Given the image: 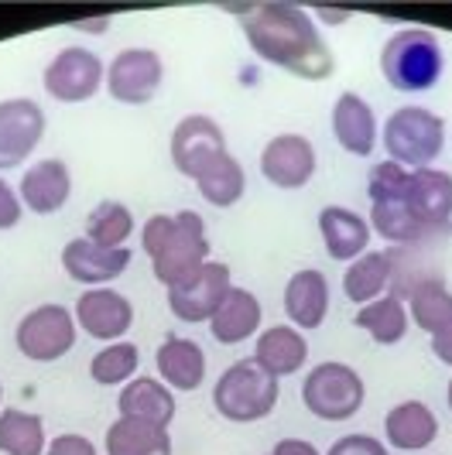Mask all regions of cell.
I'll list each match as a JSON object with an SVG mask.
<instances>
[{
    "label": "cell",
    "instance_id": "1",
    "mask_svg": "<svg viewBox=\"0 0 452 455\" xmlns=\"http://www.w3.org/2000/svg\"><path fill=\"white\" fill-rule=\"evenodd\" d=\"M233 14L240 18L250 52L257 59H264L268 66L285 68L302 79L333 76V68H336L333 52L326 45V38L319 35L309 11H302L298 4L268 0V4L233 7Z\"/></svg>",
    "mask_w": 452,
    "mask_h": 455
},
{
    "label": "cell",
    "instance_id": "2",
    "mask_svg": "<svg viewBox=\"0 0 452 455\" xmlns=\"http://www.w3.org/2000/svg\"><path fill=\"white\" fill-rule=\"evenodd\" d=\"M446 72V52L429 28H398L381 45V76L398 92H429Z\"/></svg>",
    "mask_w": 452,
    "mask_h": 455
},
{
    "label": "cell",
    "instance_id": "3",
    "mask_svg": "<svg viewBox=\"0 0 452 455\" xmlns=\"http://www.w3.org/2000/svg\"><path fill=\"white\" fill-rule=\"evenodd\" d=\"M381 144L387 161H398L401 168H432V161L442 155L446 144V120L429 107H398L384 120Z\"/></svg>",
    "mask_w": 452,
    "mask_h": 455
},
{
    "label": "cell",
    "instance_id": "4",
    "mask_svg": "<svg viewBox=\"0 0 452 455\" xmlns=\"http://www.w3.org/2000/svg\"><path fill=\"white\" fill-rule=\"evenodd\" d=\"M213 404L226 421H237V425L261 421L278 404V377H271L254 356L237 360L220 373L213 387Z\"/></svg>",
    "mask_w": 452,
    "mask_h": 455
},
{
    "label": "cell",
    "instance_id": "5",
    "mask_svg": "<svg viewBox=\"0 0 452 455\" xmlns=\"http://www.w3.org/2000/svg\"><path fill=\"white\" fill-rule=\"evenodd\" d=\"M367 384L350 363L326 360L309 370L302 384V404L316 414L319 421H346L363 408Z\"/></svg>",
    "mask_w": 452,
    "mask_h": 455
},
{
    "label": "cell",
    "instance_id": "6",
    "mask_svg": "<svg viewBox=\"0 0 452 455\" xmlns=\"http://www.w3.org/2000/svg\"><path fill=\"white\" fill-rule=\"evenodd\" d=\"M209 260V236H206V223L199 212L182 209L175 212V227L168 233V240L161 243V251L151 257V267L165 288L179 284L182 277L199 271Z\"/></svg>",
    "mask_w": 452,
    "mask_h": 455
},
{
    "label": "cell",
    "instance_id": "7",
    "mask_svg": "<svg viewBox=\"0 0 452 455\" xmlns=\"http://www.w3.org/2000/svg\"><path fill=\"white\" fill-rule=\"evenodd\" d=\"M401 203L415 216V223L429 233V240L446 236L452 229V175L442 168L408 172Z\"/></svg>",
    "mask_w": 452,
    "mask_h": 455
},
{
    "label": "cell",
    "instance_id": "8",
    "mask_svg": "<svg viewBox=\"0 0 452 455\" xmlns=\"http://www.w3.org/2000/svg\"><path fill=\"white\" fill-rule=\"evenodd\" d=\"M168 151H172V164H175V172L196 182L213 161L226 155L223 127L206 114L182 116L179 124H175V131H172Z\"/></svg>",
    "mask_w": 452,
    "mask_h": 455
},
{
    "label": "cell",
    "instance_id": "9",
    "mask_svg": "<svg viewBox=\"0 0 452 455\" xmlns=\"http://www.w3.org/2000/svg\"><path fill=\"white\" fill-rule=\"evenodd\" d=\"M230 288H233L230 267L220 260H206L199 271H192L168 288V308L182 322H209Z\"/></svg>",
    "mask_w": 452,
    "mask_h": 455
},
{
    "label": "cell",
    "instance_id": "10",
    "mask_svg": "<svg viewBox=\"0 0 452 455\" xmlns=\"http://www.w3.org/2000/svg\"><path fill=\"white\" fill-rule=\"evenodd\" d=\"M76 346V322L62 305H38L18 325V349L28 360L52 363Z\"/></svg>",
    "mask_w": 452,
    "mask_h": 455
},
{
    "label": "cell",
    "instance_id": "11",
    "mask_svg": "<svg viewBox=\"0 0 452 455\" xmlns=\"http://www.w3.org/2000/svg\"><path fill=\"white\" fill-rule=\"evenodd\" d=\"M161 76H165V66H161V55L155 48H124L113 55L110 68H107V90L117 103L141 107V103L155 100Z\"/></svg>",
    "mask_w": 452,
    "mask_h": 455
},
{
    "label": "cell",
    "instance_id": "12",
    "mask_svg": "<svg viewBox=\"0 0 452 455\" xmlns=\"http://www.w3.org/2000/svg\"><path fill=\"white\" fill-rule=\"evenodd\" d=\"M42 83H45L48 96L59 103H83L103 86V62L90 48L69 45L48 62Z\"/></svg>",
    "mask_w": 452,
    "mask_h": 455
},
{
    "label": "cell",
    "instance_id": "13",
    "mask_svg": "<svg viewBox=\"0 0 452 455\" xmlns=\"http://www.w3.org/2000/svg\"><path fill=\"white\" fill-rule=\"evenodd\" d=\"M316 168H319L316 148H312L309 137L302 134H278L261 151V175L274 188H285V192L305 188V185L312 182Z\"/></svg>",
    "mask_w": 452,
    "mask_h": 455
},
{
    "label": "cell",
    "instance_id": "14",
    "mask_svg": "<svg viewBox=\"0 0 452 455\" xmlns=\"http://www.w3.org/2000/svg\"><path fill=\"white\" fill-rule=\"evenodd\" d=\"M45 134V110L35 100H4L0 103V172L31 158Z\"/></svg>",
    "mask_w": 452,
    "mask_h": 455
},
{
    "label": "cell",
    "instance_id": "15",
    "mask_svg": "<svg viewBox=\"0 0 452 455\" xmlns=\"http://www.w3.org/2000/svg\"><path fill=\"white\" fill-rule=\"evenodd\" d=\"M76 319L93 339L120 342V336L134 322V305L113 288H90L76 301Z\"/></svg>",
    "mask_w": 452,
    "mask_h": 455
},
{
    "label": "cell",
    "instance_id": "16",
    "mask_svg": "<svg viewBox=\"0 0 452 455\" xmlns=\"http://www.w3.org/2000/svg\"><path fill=\"white\" fill-rule=\"evenodd\" d=\"M127 264H131L127 247H100L86 236L69 240L66 251H62V267H66L69 277L79 281V284H96V288L120 277L127 271Z\"/></svg>",
    "mask_w": 452,
    "mask_h": 455
},
{
    "label": "cell",
    "instance_id": "17",
    "mask_svg": "<svg viewBox=\"0 0 452 455\" xmlns=\"http://www.w3.org/2000/svg\"><path fill=\"white\" fill-rule=\"evenodd\" d=\"M333 134H336L339 148L367 158L377 148V116L374 107L363 100L360 92H339L333 103Z\"/></svg>",
    "mask_w": 452,
    "mask_h": 455
},
{
    "label": "cell",
    "instance_id": "18",
    "mask_svg": "<svg viewBox=\"0 0 452 455\" xmlns=\"http://www.w3.org/2000/svg\"><path fill=\"white\" fill-rule=\"evenodd\" d=\"M384 438L398 452H422L439 438V418L425 401H401L384 414Z\"/></svg>",
    "mask_w": 452,
    "mask_h": 455
},
{
    "label": "cell",
    "instance_id": "19",
    "mask_svg": "<svg viewBox=\"0 0 452 455\" xmlns=\"http://www.w3.org/2000/svg\"><path fill=\"white\" fill-rule=\"evenodd\" d=\"M319 233H322V243L326 253L333 260H357L360 253H367L370 247V223L363 220L357 209H346V205H322L319 212Z\"/></svg>",
    "mask_w": 452,
    "mask_h": 455
},
{
    "label": "cell",
    "instance_id": "20",
    "mask_svg": "<svg viewBox=\"0 0 452 455\" xmlns=\"http://www.w3.org/2000/svg\"><path fill=\"white\" fill-rule=\"evenodd\" d=\"M285 315L295 329H319L329 315V281L316 267L295 271L285 284Z\"/></svg>",
    "mask_w": 452,
    "mask_h": 455
},
{
    "label": "cell",
    "instance_id": "21",
    "mask_svg": "<svg viewBox=\"0 0 452 455\" xmlns=\"http://www.w3.org/2000/svg\"><path fill=\"white\" fill-rule=\"evenodd\" d=\"M72 192V175L69 164L59 158H45L38 164H31L21 179V199L28 209H35L38 216H48L55 209H62L69 203Z\"/></svg>",
    "mask_w": 452,
    "mask_h": 455
},
{
    "label": "cell",
    "instance_id": "22",
    "mask_svg": "<svg viewBox=\"0 0 452 455\" xmlns=\"http://www.w3.org/2000/svg\"><path fill=\"white\" fill-rule=\"evenodd\" d=\"M261 315H264V308H261V301L254 291L247 288H230L226 298L220 301V308H216V315L209 319V329H213V339L223 342V346H237V342H247L257 329H261Z\"/></svg>",
    "mask_w": 452,
    "mask_h": 455
},
{
    "label": "cell",
    "instance_id": "23",
    "mask_svg": "<svg viewBox=\"0 0 452 455\" xmlns=\"http://www.w3.org/2000/svg\"><path fill=\"white\" fill-rule=\"evenodd\" d=\"M158 377L168 390H196L206 380V353L199 342L168 336L155 353Z\"/></svg>",
    "mask_w": 452,
    "mask_h": 455
},
{
    "label": "cell",
    "instance_id": "24",
    "mask_svg": "<svg viewBox=\"0 0 452 455\" xmlns=\"http://www.w3.org/2000/svg\"><path fill=\"white\" fill-rule=\"evenodd\" d=\"M254 360L271 377H292L309 360V342L295 325H271L254 342Z\"/></svg>",
    "mask_w": 452,
    "mask_h": 455
},
{
    "label": "cell",
    "instance_id": "25",
    "mask_svg": "<svg viewBox=\"0 0 452 455\" xmlns=\"http://www.w3.org/2000/svg\"><path fill=\"white\" fill-rule=\"evenodd\" d=\"M120 418H141L168 428L175 418V397L155 377H137L120 390Z\"/></svg>",
    "mask_w": 452,
    "mask_h": 455
},
{
    "label": "cell",
    "instance_id": "26",
    "mask_svg": "<svg viewBox=\"0 0 452 455\" xmlns=\"http://www.w3.org/2000/svg\"><path fill=\"white\" fill-rule=\"evenodd\" d=\"M107 455H172V438L161 425L141 418H117L107 428Z\"/></svg>",
    "mask_w": 452,
    "mask_h": 455
},
{
    "label": "cell",
    "instance_id": "27",
    "mask_svg": "<svg viewBox=\"0 0 452 455\" xmlns=\"http://www.w3.org/2000/svg\"><path fill=\"white\" fill-rule=\"evenodd\" d=\"M408 322L411 319H408L405 298H398L394 291L357 308V315H353V325L363 329L377 346H398L408 336Z\"/></svg>",
    "mask_w": 452,
    "mask_h": 455
},
{
    "label": "cell",
    "instance_id": "28",
    "mask_svg": "<svg viewBox=\"0 0 452 455\" xmlns=\"http://www.w3.org/2000/svg\"><path fill=\"white\" fill-rule=\"evenodd\" d=\"M391 257L384 251H367L357 260H350V267L343 274V295L357 305H370L381 295H387V284H391Z\"/></svg>",
    "mask_w": 452,
    "mask_h": 455
},
{
    "label": "cell",
    "instance_id": "29",
    "mask_svg": "<svg viewBox=\"0 0 452 455\" xmlns=\"http://www.w3.org/2000/svg\"><path fill=\"white\" fill-rule=\"evenodd\" d=\"M408 319L415 322L422 332H442L452 322V291L439 277H425L411 288L408 295Z\"/></svg>",
    "mask_w": 452,
    "mask_h": 455
},
{
    "label": "cell",
    "instance_id": "30",
    "mask_svg": "<svg viewBox=\"0 0 452 455\" xmlns=\"http://www.w3.org/2000/svg\"><path fill=\"white\" fill-rule=\"evenodd\" d=\"M196 185H199V196H203L206 203L216 205V209H226V205H237L244 199V192H247V172H244L240 161L226 151L223 158H216L196 179Z\"/></svg>",
    "mask_w": 452,
    "mask_h": 455
},
{
    "label": "cell",
    "instance_id": "31",
    "mask_svg": "<svg viewBox=\"0 0 452 455\" xmlns=\"http://www.w3.org/2000/svg\"><path fill=\"white\" fill-rule=\"evenodd\" d=\"M0 452L42 455L45 452V421L38 414L7 408L0 411Z\"/></svg>",
    "mask_w": 452,
    "mask_h": 455
},
{
    "label": "cell",
    "instance_id": "32",
    "mask_svg": "<svg viewBox=\"0 0 452 455\" xmlns=\"http://www.w3.org/2000/svg\"><path fill=\"white\" fill-rule=\"evenodd\" d=\"M367 223L374 233H381L387 243H425L429 233L415 223V216L405 209L401 199H391V203H370V216Z\"/></svg>",
    "mask_w": 452,
    "mask_h": 455
},
{
    "label": "cell",
    "instance_id": "33",
    "mask_svg": "<svg viewBox=\"0 0 452 455\" xmlns=\"http://www.w3.org/2000/svg\"><path fill=\"white\" fill-rule=\"evenodd\" d=\"M131 233H134V216L124 203L103 199L86 216V240L100 243V247H124Z\"/></svg>",
    "mask_w": 452,
    "mask_h": 455
},
{
    "label": "cell",
    "instance_id": "34",
    "mask_svg": "<svg viewBox=\"0 0 452 455\" xmlns=\"http://www.w3.org/2000/svg\"><path fill=\"white\" fill-rule=\"evenodd\" d=\"M137 346L134 342H110L107 349H100L90 363V377L103 387H117V384H127L137 373Z\"/></svg>",
    "mask_w": 452,
    "mask_h": 455
},
{
    "label": "cell",
    "instance_id": "35",
    "mask_svg": "<svg viewBox=\"0 0 452 455\" xmlns=\"http://www.w3.org/2000/svg\"><path fill=\"white\" fill-rule=\"evenodd\" d=\"M408 182V168H401L398 161H381L370 168L367 175V196L370 203H391V199H401Z\"/></svg>",
    "mask_w": 452,
    "mask_h": 455
},
{
    "label": "cell",
    "instance_id": "36",
    "mask_svg": "<svg viewBox=\"0 0 452 455\" xmlns=\"http://www.w3.org/2000/svg\"><path fill=\"white\" fill-rule=\"evenodd\" d=\"M326 455H391L381 438H374V435H363V432H353V435H343L333 442V449Z\"/></svg>",
    "mask_w": 452,
    "mask_h": 455
},
{
    "label": "cell",
    "instance_id": "37",
    "mask_svg": "<svg viewBox=\"0 0 452 455\" xmlns=\"http://www.w3.org/2000/svg\"><path fill=\"white\" fill-rule=\"evenodd\" d=\"M172 227H175V216H168V212H155V216L144 223V229H141V247H144L148 257H155V253L161 251V243L168 240Z\"/></svg>",
    "mask_w": 452,
    "mask_h": 455
},
{
    "label": "cell",
    "instance_id": "38",
    "mask_svg": "<svg viewBox=\"0 0 452 455\" xmlns=\"http://www.w3.org/2000/svg\"><path fill=\"white\" fill-rule=\"evenodd\" d=\"M21 220V199L11 185L0 179V229H14Z\"/></svg>",
    "mask_w": 452,
    "mask_h": 455
},
{
    "label": "cell",
    "instance_id": "39",
    "mask_svg": "<svg viewBox=\"0 0 452 455\" xmlns=\"http://www.w3.org/2000/svg\"><path fill=\"white\" fill-rule=\"evenodd\" d=\"M45 455H96V449L83 435H59V438H52Z\"/></svg>",
    "mask_w": 452,
    "mask_h": 455
},
{
    "label": "cell",
    "instance_id": "40",
    "mask_svg": "<svg viewBox=\"0 0 452 455\" xmlns=\"http://www.w3.org/2000/svg\"><path fill=\"white\" fill-rule=\"evenodd\" d=\"M271 455H322V452H319L312 442H305V438H281L271 449Z\"/></svg>",
    "mask_w": 452,
    "mask_h": 455
},
{
    "label": "cell",
    "instance_id": "41",
    "mask_svg": "<svg viewBox=\"0 0 452 455\" xmlns=\"http://www.w3.org/2000/svg\"><path fill=\"white\" fill-rule=\"evenodd\" d=\"M432 353H435V360H439V363L452 366V322L442 329V332H435V336H432Z\"/></svg>",
    "mask_w": 452,
    "mask_h": 455
},
{
    "label": "cell",
    "instance_id": "42",
    "mask_svg": "<svg viewBox=\"0 0 452 455\" xmlns=\"http://www.w3.org/2000/svg\"><path fill=\"white\" fill-rule=\"evenodd\" d=\"M322 21H329V24H343L346 18H350V11H333V7H319L316 11Z\"/></svg>",
    "mask_w": 452,
    "mask_h": 455
},
{
    "label": "cell",
    "instance_id": "43",
    "mask_svg": "<svg viewBox=\"0 0 452 455\" xmlns=\"http://www.w3.org/2000/svg\"><path fill=\"white\" fill-rule=\"evenodd\" d=\"M107 24H110V18H96V21H79L76 28H83V31H96V35H100Z\"/></svg>",
    "mask_w": 452,
    "mask_h": 455
},
{
    "label": "cell",
    "instance_id": "44",
    "mask_svg": "<svg viewBox=\"0 0 452 455\" xmlns=\"http://www.w3.org/2000/svg\"><path fill=\"white\" fill-rule=\"evenodd\" d=\"M446 401H449V411H452V380H449V390H446Z\"/></svg>",
    "mask_w": 452,
    "mask_h": 455
}]
</instances>
